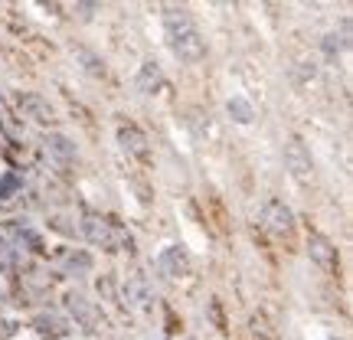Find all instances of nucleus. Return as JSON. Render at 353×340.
<instances>
[{
    "mask_svg": "<svg viewBox=\"0 0 353 340\" xmlns=\"http://www.w3.org/2000/svg\"><path fill=\"white\" fill-rule=\"evenodd\" d=\"M157 268H161L167 278H176V275H187L190 262H187V255L176 249V246H170V249H164L161 255H157Z\"/></svg>",
    "mask_w": 353,
    "mask_h": 340,
    "instance_id": "obj_7",
    "label": "nucleus"
},
{
    "mask_svg": "<svg viewBox=\"0 0 353 340\" xmlns=\"http://www.w3.org/2000/svg\"><path fill=\"white\" fill-rule=\"evenodd\" d=\"M16 105H20V112H23L27 118L40 121V125H53V121H56V112H53V105L46 102L43 95H36V92H23Z\"/></svg>",
    "mask_w": 353,
    "mask_h": 340,
    "instance_id": "obj_6",
    "label": "nucleus"
},
{
    "mask_svg": "<svg viewBox=\"0 0 353 340\" xmlns=\"http://www.w3.org/2000/svg\"><path fill=\"white\" fill-rule=\"evenodd\" d=\"M69 308H73L75 314L82 317V321H92V317H95V314H92V308H88V304H86V298H79V295H73V298H69Z\"/></svg>",
    "mask_w": 353,
    "mask_h": 340,
    "instance_id": "obj_14",
    "label": "nucleus"
},
{
    "mask_svg": "<svg viewBox=\"0 0 353 340\" xmlns=\"http://www.w3.org/2000/svg\"><path fill=\"white\" fill-rule=\"evenodd\" d=\"M262 222L265 229L272 233V236H281V239H291L294 233V213L281 200H268L262 209Z\"/></svg>",
    "mask_w": 353,
    "mask_h": 340,
    "instance_id": "obj_4",
    "label": "nucleus"
},
{
    "mask_svg": "<svg viewBox=\"0 0 353 340\" xmlns=\"http://www.w3.org/2000/svg\"><path fill=\"white\" fill-rule=\"evenodd\" d=\"M118 141H121V148L134 154V157H147V138L134 125H121L118 128Z\"/></svg>",
    "mask_w": 353,
    "mask_h": 340,
    "instance_id": "obj_8",
    "label": "nucleus"
},
{
    "mask_svg": "<svg viewBox=\"0 0 353 340\" xmlns=\"http://www.w3.org/2000/svg\"><path fill=\"white\" fill-rule=\"evenodd\" d=\"M125 298H128V304H131V308H147V301H151V288H147V281L141 278V275L128 278V285H125Z\"/></svg>",
    "mask_w": 353,
    "mask_h": 340,
    "instance_id": "obj_11",
    "label": "nucleus"
},
{
    "mask_svg": "<svg viewBox=\"0 0 353 340\" xmlns=\"http://www.w3.org/2000/svg\"><path fill=\"white\" fill-rule=\"evenodd\" d=\"M82 229H86L88 242H95V246H102V249H118V246H128V249H131V239H125L115 226L108 220H102V216H86Z\"/></svg>",
    "mask_w": 353,
    "mask_h": 340,
    "instance_id": "obj_2",
    "label": "nucleus"
},
{
    "mask_svg": "<svg viewBox=\"0 0 353 340\" xmlns=\"http://www.w3.org/2000/svg\"><path fill=\"white\" fill-rule=\"evenodd\" d=\"M229 115H233L235 121H242V125H249V121H252V108L242 102V99H233V102H229Z\"/></svg>",
    "mask_w": 353,
    "mask_h": 340,
    "instance_id": "obj_13",
    "label": "nucleus"
},
{
    "mask_svg": "<svg viewBox=\"0 0 353 340\" xmlns=\"http://www.w3.org/2000/svg\"><path fill=\"white\" fill-rule=\"evenodd\" d=\"M308 255L311 262L317 268H324V272H337V249H334V242L324 236H308Z\"/></svg>",
    "mask_w": 353,
    "mask_h": 340,
    "instance_id": "obj_5",
    "label": "nucleus"
},
{
    "mask_svg": "<svg viewBox=\"0 0 353 340\" xmlns=\"http://www.w3.org/2000/svg\"><path fill=\"white\" fill-rule=\"evenodd\" d=\"M138 89L147 92V95H154V92L164 89V75L154 62H144V66L138 69Z\"/></svg>",
    "mask_w": 353,
    "mask_h": 340,
    "instance_id": "obj_10",
    "label": "nucleus"
},
{
    "mask_svg": "<svg viewBox=\"0 0 353 340\" xmlns=\"http://www.w3.org/2000/svg\"><path fill=\"white\" fill-rule=\"evenodd\" d=\"M167 23V36H170V49L180 62H200L206 56V40L200 36V30L193 27L190 10L187 7H167L164 14Z\"/></svg>",
    "mask_w": 353,
    "mask_h": 340,
    "instance_id": "obj_1",
    "label": "nucleus"
},
{
    "mask_svg": "<svg viewBox=\"0 0 353 340\" xmlns=\"http://www.w3.org/2000/svg\"><path fill=\"white\" fill-rule=\"evenodd\" d=\"M36 324H40V330H53V334H59V330H62V321H59V317H36Z\"/></svg>",
    "mask_w": 353,
    "mask_h": 340,
    "instance_id": "obj_15",
    "label": "nucleus"
},
{
    "mask_svg": "<svg viewBox=\"0 0 353 340\" xmlns=\"http://www.w3.org/2000/svg\"><path fill=\"white\" fill-rule=\"evenodd\" d=\"M285 164H288V170H291V177L298 180V183H311V177H314V161H311V151L304 148L301 138H291V141H288Z\"/></svg>",
    "mask_w": 353,
    "mask_h": 340,
    "instance_id": "obj_3",
    "label": "nucleus"
},
{
    "mask_svg": "<svg viewBox=\"0 0 353 340\" xmlns=\"http://www.w3.org/2000/svg\"><path fill=\"white\" fill-rule=\"evenodd\" d=\"M43 144H46V151H49L59 164H73L75 161V144L66 138V134H46Z\"/></svg>",
    "mask_w": 353,
    "mask_h": 340,
    "instance_id": "obj_9",
    "label": "nucleus"
},
{
    "mask_svg": "<svg viewBox=\"0 0 353 340\" xmlns=\"http://www.w3.org/2000/svg\"><path fill=\"white\" fill-rule=\"evenodd\" d=\"M75 56H79V60L86 62V66H82L86 73H92V75H105V62L99 60L95 53H88V49H75Z\"/></svg>",
    "mask_w": 353,
    "mask_h": 340,
    "instance_id": "obj_12",
    "label": "nucleus"
}]
</instances>
